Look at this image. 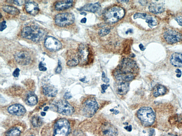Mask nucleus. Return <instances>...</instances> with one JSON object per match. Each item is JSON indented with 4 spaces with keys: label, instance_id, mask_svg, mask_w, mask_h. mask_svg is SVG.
<instances>
[{
    "label": "nucleus",
    "instance_id": "9b49d317",
    "mask_svg": "<svg viewBox=\"0 0 182 136\" xmlns=\"http://www.w3.org/2000/svg\"><path fill=\"white\" fill-rule=\"evenodd\" d=\"M89 56L90 52L88 46L85 44H81L78 52L79 63L82 65H86L89 61Z\"/></svg>",
    "mask_w": 182,
    "mask_h": 136
},
{
    "label": "nucleus",
    "instance_id": "6e6552de",
    "mask_svg": "<svg viewBox=\"0 0 182 136\" xmlns=\"http://www.w3.org/2000/svg\"><path fill=\"white\" fill-rule=\"evenodd\" d=\"M162 39L166 43L174 44L182 41V34L179 31L169 29L163 33Z\"/></svg>",
    "mask_w": 182,
    "mask_h": 136
},
{
    "label": "nucleus",
    "instance_id": "aec40b11",
    "mask_svg": "<svg viewBox=\"0 0 182 136\" xmlns=\"http://www.w3.org/2000/svg\"><path fill=\"white\" fill-rule=\"evenodd\" d=\"M73 1H63L57 2L55 5V9L58 11L67 10L73 6Z\"/></svg>",
    "mask_w": 182,
    "mask_h": 136
},
{
    "label": "nucleus",
    "instance_id": "39448f33",
    "mask_svg": "<svg viewBox=\"0 0 182 136\" xmlns=\"http://www.w3.org/2000/svg\"><path fill=\"white\" fill-rule=\"evenodd\" d=\"M82 108L84 116L88 118L92 117L98 110V104L94 98H89L84 102Z\"/></svg>",
    "mask_w": 182,
    "mask_h": 136
},
{
    "label": "nucleus",
    "instance_id": "f704fd0d",
    "mask_svg": "<svg viewBox=\"0 0 182 136\" xmlns=\"http://www.w3.org/2000/svg\"><path fill=\"white\" fill-rule=\"evenodd\" d=\"M110 86V85H106L103 84L101 86L102 88L101 93H105V90H107L108 87Z\"/></svg>",
    "mask_w": 182,
    "mask_h": 136
},
{
    "label": "nucleus",
    "instance_id": "b1692460",
    "mask_svg": "<svg viewBox=\"0 0 182 136\" xmlns=\"http://www.w3.org/2000/svg\"><path fill=\"white\" fill-rule=\"evenodd\" d=\"M2 9L4 12L12 15L16 16L20 13L18 9L12 6L4 5L2 6Z\"/></svg>",
    "mask_w": 182,
    "mask_h": 136
},
{
    "label": "nucleus",
    "instance_id": "9d476101",
    "mask_svg": "<svg viewBox=\"0 0 182 136\" xmlns=\"http://www.w3.org/2000/svg\"><path fill=\"white\" fill-rule=\"evenodd\" d=\"M57 112L65 116H70L74 112V108L64 100H60L56 104Z\"/></svg>",
    "mask_w": 182,
    "mask_h": 136
},
{
    "label": "nucleus",
    "instance_id": "37998d69",
    "mask_svg": "<svg viewBox=\"0 0 182 136\" xmlns=\"http://www.w3.org/2000/svg\"><path fill=\"white\" fill-rule=\"evenodd\" d=\"M112 111L113 113L114 114L117 115L119 113V111L118 110H114V109H112Z\"/></svg>",
    "mask_w": 182,
    "mask_h": 136
},
{
    "label": "nucleus",
    "instance_id": "58836bf2",
    "mask_svg": "<svg viewBox=\"0 0 182 136\" xmlns=\"http://www.w3.org/2000/svg\"><path fill=\"white\" fill-rule=\"evenodd\" d=\"M102 80L104 82H105V83L107 84L109 83L110 81V80L108 78L106 77H102Z\"/></svg>",
    "mask_w": 182,
    "mask_h": 136
},
{
    "label": "nucleus",
    "instance_id": "a19ab883",
    "mask_svg": "<svg viewBox=\"0 0 182 136\" xmlns=\"http://www.w3.org/2000/svg\"><path fill=\"white\" fill-rule=\"evenodd\" d=\"M139 47L142 51H144L145 50V48L144 47V46L142 44H140L139 45Z\"/></svg>",
    "mask_w": 182,
    "mask_h": 136
},
{
    "label": "nucleus",
    "instance_id": "393cba45",
    "mask_svg": "<svg viewBox=\"0 0 182 136\" xmlns=\"http://www.w3.org/2000/svg\"><path fill=\"white\" fill-rule=\"evenodd\" d=\"M38 100L36 95L33 94H29L26 97V102L28 105L33 106L37 104Z\"/></svg>",
    "mask_w": 182,
    "mask_h": 136
},
{
    "label": "nucleus",
    "instance_id": "de8ad7c7",
    "mask_svg": "<svg viewBox=\"0 0 182 136\" xmlns=\"http://www.w3.org/2000/svg\"><path fill=\"white\" fill-rule=\"evenodd\" d=\"M166 136H178L176 134H169L168 135Z\"/></svg>",
    "mask_w": 182,
    "mask_h": 136
},
{
    "label": "nucleus",
    "instance_id": "4c0bfd02",
    "mask_svg": "<svg viewBox=\"0 0 182 136\" xmlns=\"http://www.w3.org/2000/svg\"><path fill=\"white\" fill-rule=\"evenodd\" d=\"M175 72L177 73L176 75V77L178 78H180L181 77L182 75V72L179 69H177L176 71H175Z\"/></svg>",
    "mask_w": 182,
    "mask_h": 136
},
{
    "label": "nucleus",
    "instance_id": "2f4dec72",
    "mask_svg": "<svg viewBox=\"0 0 182 136\" xmlns=\"http://www.w3.org/2000/svg\"><path fill=\"white\" fill-rule=\"evenodd\" d=\"M26 1H13V3L15 5L18 6H22L24 3H26Z\"/></svg>",
    "mask_w": 182,
    "mask_h": 136
},
{
    "label": "nucleus",
    "instance_id": "c85d7f7f",
    "mask_svg": "<svg viewBox=\"0 0 182 136\" xmlns=\"http://www.w3.org/2000/svg\"><path fill=\"white\" fill-rule=\"evenodd\" d=\"M110 32V29L108 28H102L99 31L98 33L100 36L104 37L109 34Z\"/></svg>",
    "mask_w": 182,
    "mask_h": 136
},
{
    "label": "nucleus",
    "instance_id": "473e14b6",
    "mask_svg": "<svg viewBox=\"0 0 182 136\" xmlns=\"http://www.w3.org/2000/svg\"><path fill=\"white\" fill-rule=\"evenodd\" d=\"M179 25L182 26V15L177 16L175 19Z\"/></svg>",
    "mask_w": 182,
    "mask_h": 136
},
{
    "label": "nucleus",
    "instance_id": "ea45409f",
    "mask_svg": "<svg viewBox=\"0 0 182 136\" xmlns=\"http://www.w3.org/2000/svg\"><path fill=\"white\" fill-rule=\"evenodd\" d=\"M124 128L128 131H131L132 130V127L131 125L126 126L124 127Z\"/></svg>",
    "mask_w": 182,
    "mask_h": 136
},
{
    "label": "nucleus",
    "instance_id": "c9c22d12",
    "mask_svg": "<svg viewBox=\"0 0 182 136\" xmlns=\"http://www.w3.org/2000/svg\"><path fill=\"white\" fill-rule=\"evenodd\" d=\"M64 98L65 99H70L72 98V95L70 92H67L65 93L64 95Z\"/></svg>",
    "mask_w": 182,
    "mask_h": 136
},
{
    "label": "nucleus",
    "instance_id": "a18cd8bd",
    "mask_svg": "<svg viewBox=\"0 0 182 136\" xmlns=\"http://www.w3.org/2000/svg\"><path fill=\"white\" fill-rule=\"evenodd\" d=\"M132 33V30L131 29H129L128 30L127 32H126V34H127L128 33Z\"/></svg>",
    "mask_w": 182,
    "mask_h": 136
},
{
    "label": "nucleus",
    "instance_id": "e433bc0d",
    "mask_svg": "<svg viewBox=\"0 0 182 136\" xmlns=\"http://www.w3.org/2000/svg\"><path fill=\"white\" fill-rule=\"evenodd\" d=\"M20 72V69L19 68H17L13 72V75L15 77H18L19 75Z\"/></svg>",
    "mask_w": 182,
    "mask_h": 136
},
{
    "label": "nucleus",
    "instance_id": "72a5a7b5",
    "mask_svg": "<svg viewBox=\"0 0 182 136\" xmlns=\"http://www.w3.org/2000/svg\"><path fill=\"white\" fill-rule=\"evenodd\" d=\"M6 22L5 21H3L0 24V31H2L6 28Z\"/></svg>",
    "mask_w": 182,
    "mask_h": 136
},
{
    "label": "nucleus",
    "instance_id": "8fccbe9b",
    "mask_svg": "<svg viewBox=\"0 0 182 136\" xmlns=\"http://www.w3.org/2000/svg\"><path fill=\"white\" fill-rule=\"evenodd\" d=\"M85 79H80V81L82 82H84V81H85Z\"/></svg>",
    "mask_w": 182,
    "mask_h": 136
},
{
    "label": "nucleus",
    "instance_id": "c756f323",
    "mask_svg": "<svg viewBox=\"0 0 182 136\" xmlns=\"http://www.w3.org/2000/svg\"><path fill=\"white\" fill-rule=\"evenodd\" d=\"M45 64L43 62H40L39 64V70L41 71H45L47 68L45 67Z\"/></svg>",
    "mask_w": 182,
    "mask_h": 136
},
{
    "label": "nucleus",
    "instance_id": "3c124183",
    "mask_svg": "<svg viewBox=\"0 0 182 136\" xmlns=\"http://www.w3.org/2000/svg\"><path fill=\"white\" fill-rule=\"evenodd\" d=\"M34 136V135H31V136Z\"/></svg>",
    "mask_w": 182,
    "mask_h": 136
},
{
    "label": "nucleus",
    "instance_id": "a878e982",
    "mask_svg": "<svg viewBox=\"0 0 182 136\" xmlns=\"http://www.w3.org/2000/svg\"><path fill=\"white\" fill-rule=\"evenodd\" d=\"M32 124L34 127L37 128L42 126L43 123V120L38 116H34L32 118Z\"/></svg>",
    "mask_w": 182,
    "mask_h": 136
},
{
    "label": "nucleus",
    "instance_id": "f3484780",
    "mask_svg": "<svg viewBox=\"0 0 182 136\" xmlns=\"http://www.w3.org/2000/svg\"><path fill=\"white\" fill-rule=\"evenodd\" d=\"M149 10L153 14H158L164 12L165 8L163 3L155 2L150 4L149 6Z\"/></svg>",
    "mask_w": 182,
    "mask_h": 136
},
{
    "label": "nucleus",
    "instance_id": "49530a36",
    "mask_svg": "<svg viewBox=\"0 0 182 136\" xmlns=\"http://www.w3.org/2000/svg\"><path fill=\"white\" fill-rule=\"evenodd\" d=\"M46 115V113L45 112H42L41 113V115L42 116H45Z\"/></svg>",
    "mask_w": 182,
    "mask_h": 136
},
{
    "label": "nucleus",
    "instance_id": "0eeeda50",
    "mask_svg": "<svg viewBox=\"0 0 182 136\" xmlns=\"http://www.w3.org/2000/svg\"><path fill=\"white\" fill-rule=\"evenodd\" d=\"M15 61L20 65H28L34 60V57L30 51L25 50H21L17 51L14 55Z\"/></svg>",
    "mask_w": 182,
    "mask_h": 136
},
{
    "label": "nucleus",
    "instance_id": "bb28decb",
    "mask_svg": "<svg viewBox=\"0 0 182 136\" xmlns=\"http://www.w3.org/2000/svg\"><path fill=\"white\" fill-rule=\"evenodd\" d=\"M79 63V60L77 55V56H73L70 57L66 62V65L72 67L76 66Z\"/></svg>",
    "mask_w": 182,
    "mask_h": 136
},
{
    "label": "nucleus",
    "instance_id": "79ce46f5",
    "mask_svg": "<svg viewBox=\"0 0 182 136\" xmlns=\"http://www.w3.org/2000/svg\"><path fill=\"white\" fill-rule=\"evenodd\" d=\"M86 18H84L82 19L81 21V23L82 24H85L86 23Z\"/></svg>",
    "mask_w": 182,
    "mask_h": 136
},
{
    "label": "nucleus",
    "instance_id": "4468645a",
    "mask_svg": "<svg viewBox=\"0 0 182 136\" xmlns=\"http://www.w3.org/2000/svg\"><path fill=\"white\" fill-rule=\"evenodd\" d=\"M44 44L46 48L52 52L59 50L62 47L61 42L55 38L51 36L46 38Z\"/></svg>",
    "mask_w": 182,
    "mask_h": 136
},
{
    "label": "nucleus",
    "instance_id": "6ab92c4d",
    "mask_svg": "<svg viewBox=\"0 0 182 136\" xmlns=\"http://www.w3.org/2000/svg\"><path fill=\"white\" fill-rule=\"evenodd\" d=\"M170 62L175 67L182 68V52L173 53L170 57Z\"/></svg>",
    "mask_w": 182,
    "mask_h": 136
},
{
    "label": "nucleus",
    "instance_id": "f03ea898",
    "mask_svg": "<svg viewBox=\"0 0 182 136\" xmlns=\"http://www.w3.org/2000/svg\"><path fill=\"white\" fill-rule=\"evenodd\" d=\"M139 68L136 62L129 58H124L121 61L114 73L117 75H134L138 73Z\"/></svg>",
    "mask_w": 182,
    "mask_h": 136
},
{
    "label": "nucleus",
    "instance_id": "2eb2a0df",
    "mask_svg": "<svg viewBox=\"0 0 182 136\" xmlns=\"http://www.w3.org/2000/svg\"><path fill=\"white\" fill-rule=\"evenodd\" d=\"M115 86V91L117 94L121 95L126 94L130 89V84L128 82L119 81Z\"/></svg>",
    "mask_w": 182,
    "mask_h": 136
},
{
    "label": "nucleus",
    "instance_id": "423d86ee",
    "mask_svg": "<svg viewBox=\"0 0 182 136\" xmlns=\"http://www.w3.org/2000/svg\"><path fill=\"white\" fill-rule=\"evenodd\" d=\"M70 131V125L68 120L59 119L55 124L53 136H68Z\"/></svg>",
    "mask_w": 182,
    "mask_h": 136
},
{
    "label": "nucleus",
    "instance_id": "f8f14e48",
    "mask_svg": "<svg viewBox=\"0 0 182 136\" xmlns=\"http://www.w3.org/2000/svg\"><path fill=\"white\" fill-rule=\"evenodd\" d=\"M135 19L140 18L146 20V22L149 27L152 28L156 26L159 24L158 20L154 15H148L146 13H136L134 16Z\"/></svg>",
    "mask_w": 182,
    "mask_h": 136
},
{
    "label": "nucleus",
    "instance_id": "20e7f679",
    "mask_svg": "<svg viewBox=\"0 0 182 136\" xmlns=\"http://www.w3.org/2000/svg\"><path fill=\"white\" fill-rule=\"evenodd\" d=\"M104 18L108 23H115L121 20L125 15V11L123 8L114 6L104 13Z\"/></svg>",
    "mask_w": 182,
    "mask_h": 136
},
{
    "label": "nucleus",
    "instance_id": "4be33fe9",
    "mask_svg": "<svg viewBox=\"0 0 182 136\" xmlns=\"http://www.w3.org/2000/svg\"><path fill=\"white\" fill-rule=\"evenodd\" d=\"M101 7L100 4L99 3L94 4H89L84 6L80 9H79V11H85L92 13H95L98 11Z\"/></svg>",
    "mask_w": 182,
    "mask_h": 136
},
{
    "label": "nucleus",
    "instance_id": "dca6fc26",
    "mask_svg": "<svg viewBox=\"0 0 182 136\" xmlns=\"http://www.w3.org/2000/svg\"><path fill=\"white\" fill-rule=\"evenodd\" d=\"M8 111L10 114L17 116H23L26 112V110L23 106L17 104L9 107Z\"/></svg>",
    "mask_w": 182,
    "mask_h": 136
},
{
    "label": "nucleus",
    "instance_id": "1a4fd4ad",
    "mask_svg": "<svg viewBox=\"0 0 182 136\" xmlns=\"http://www.w3.org/2000/svg\"><path fill=\"white\" fill-rule=\"evenodd\" d=\"M74 16L72 13H60L55 16V24L60 27L71 25L74 23Z\"/></svg>",
    "mask_w": 182,
    "mask_h": 136
},
{
    "label": "nucleus",
    "instance_id": "a211bd4d",
    "mask_svg": "<svg viewBox=\"0 0 182 136\" xmlns=\"http://www.w3.org/2000/svg\"><path fill=\"white\" fill-rule=\"evenodd\" d=\"M26 12L28 14L32 16H35L38 14L40 9L38 4L34 2L26 1L25 5Z\"/></svg>",
    "mask_w": 182,
    "mask_h": 136
},
{
    "label": "nucleus",
    "instance_id": "7c9ffc66",
    "mask_svg": "<svg viewBox=\"0 0 182 136\" xmlns=\"http://www.w3.org/2000/svg\"><path fill=\"white\" fill-rule=\"evenodd\" d=\"M62 70V67L61 65V62L59 60L58 62V65L56 70H55V72L57 74H59L61 73Z\"/></svg>",
    "mask_w": 182,
    "mask_h": 136
},
{
    "label": "nucleus",
    "instance_id": "412c9836",
    "mask_svg": "<svg viewBox=\"0 0 182 136\" xmlns=\"http://www.w3.org/2000/svg\"><path fill=\"white\" fill-rule=\"evenodd\" d=\"M44 94L47 97H54L57 94L58 90L54 86L51 85H46L43 87Z\"/></svg>",
    "mask_w": 182,
    "mask_h": 136
},
{
    "label": "nucleus",
    "instance_id": "cd10ccee",
    "mask_svg": "<svg viewBox=\"0 0 182 136\" xmlns=\"http://www.w3.org/2000/svg\"><path fill=\"white\" fill-rule=\"evenodd\" d=\"M21 133V131L18 128H12L6 133V136H19Z\"/></svg>",
    "mask_w": 182,
    "mask_h": 136
},
{
    "label": "nucleus",
    "instance_id": "09e8293b",
    "mask_svg": "<svg viewBox=\"0 0 182 136\" xmlns=\"http://www.w3.org/2000/svg\"><path fill=\"white\" fill-rule=\"evenodd\" d=\"M81 14L82 15L86 16V13L85 12H82L81 13Z\"/></svg>",
    "mask_w": 182,
    "mask_h": 136
},
{
    "label": "nucleus",
    "instance_id": "5701e85b",
    "mask_svg": "<svg viewBox=\"0 0 182 136\" xmlns=\"http://www.w3.org/2000/svg\"><path fill=\"white\" fill-rule=\"evenodd\" d=\"M167 89L162 85H157L154 88L153 94L154 97H157L165 95L167 91Z\"/></svg>",
    "mask_w": 182,
    "mask_h": 136
},
{
    "label": "nucleus",
    "instance_id": "ddd939ff",
    "mask_svg": "<svg viewBox=\"0 0 182 136\" xmlns=\"http://www.w3.org/2000/svg\"><path fill=\"white\" fill-rule=\"evenodd\" d=\"M100 134L101 136H117L118 130L112 124L105 123L101 127Z\"/></svg>",
    "mask_w": 182,
    "mask_h": 136
},
{
    "label": "nucleus",
    "instance_id": "f257e3e1",
    "mask_svg": "<svg viewBox=\"0 0 182 136\" xmlns=\"http://www.w3.org/2000/svg\"><path fill=\"white\" fill-rule=\"evenodd\" d=\"M46 31L36 24L26 26L21 32V35L24 39L38 42L42 41L46 37Z\"/></svg>",
    "mask_w": 182,
    "mask_h": 136
},
{
    "label": "nucleus",
    "instance_id": "7ed1b4c3",
    "mask_svg": "<svg viewBox=\"0 0 182 136\" xmlns=\"http://www.w3.org/2000/svg\"><path fill=\"white\" fill-rule=\"evenodd\" d=\"M137 115L142 124L146 127L152 126L156 119L154 111L149 107H144L139 109Z\"/></svg>",
    "mask_w": 182,
    "mask_h": 136
},
{
    "label": "nucleus",
    "instance_id": "c03bdc74",
    "mask_svg": "<svg viewBox=\"0 0 182 136\" xmlns=\"http://www.w3.org/2000/svg\"><path fill=\"white\" fill-rule=\"evenodd\" d=\"M48 109H49V107L48 106H46L45 107V108H44V111H46L48 110Z\"/></svg>",
    "mask_w": 182,
    "mask_h": 136
}]
</instances>
